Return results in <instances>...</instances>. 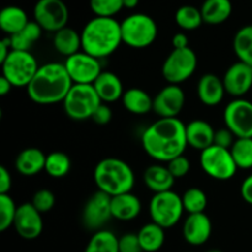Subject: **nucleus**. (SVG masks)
Wrapping results in <instances>:
<instances>
[{
  "instance_id": "nucleus-1",
  "label": "nucleus",
  "mask_w": 252,
  "mask_h": 252,
  "mask_svg": "<svg viewBox=\"0 0 252 252\" xmlns=\"http://www.w3.org/2000/svg\"><path fill=\"white\" fill-rule=\"evenodd\" d=\"M142 147L152 159L169 162L189 147L186 125L179 118H159L143 132Z\"/></svg>"
},
{
  "instance_id": "nucleus-2",
  "label": "nucleus",
  "mask_w": 252,
  "mask_h": 252,
  "mask_svg": "<svg viewBox=\"0 0 252 252\" xmlns=\"http://www.w3.org/2000/svg\"><path fill=\"white\" fill-rule=\"evenodd\" d=\"M64 63L43 64L26 88L27 95L38 105H54L63 102L73 86Z\"/></svg>"
},
{
  "instance_id": "nucleus-3",
  "label": "nucleus",
  "mask_w": 252,
  "mask_h": 252,
  "mask_svg": "<svg viewBox=\"0 0 252 252\" xmlns=\"http://www.w3.org/2000/svg\"><path fill=\"white\" fill-rule=\"evenodd\" d=\"M81 51L97 59H103L115 53L122 41L121 22L115 17L91 19L81 31Z\"/></svg>"
},
{
  "instance_id": "nucleus-4",
  "label": "nucleus",
  "mask_w": 252,
  "mask_h": 252,
  "mask_svg": "<svg viewBox=\"0 0 252 252\" xmlns=\"http://www.w3.org/2000/svg\"><path fill=\"white\" fill-rule=\"evenodd\" d=\"M94 181L98 191L115 197L132 192L135 176L130 165L125 160L118 158H105L95 166Z\"/></svg>"
},
{
  "instance_id": "nucleus-5",
  "label": "nucleus",
  "mask_w": 252,
  "mask_h": 252,
  "mask_svg": "<svg viewBox=\"0 0 252 252\" xmlns=\"http://www.w3.org/2000/svg\"><path fill=\"white\" fill-rule=\"evenodd\" d=\"M123 43L130 48L143 49L152 46L158 37V25L152 16L137 12L121 22Z\"/></svg>"
},
{
  "instance_id": "nucleus-6",
  "label": "nucleus",
  "mask_w": 252,
  "mask_h": 252,
  "mask_svg": "<svg viewBox=\"0 0 252 252\" xmlns=\"http://www.w3.org/2000/svg\"><path fill=\"white\" fill-rule=\"evenodd\" d=\"M102 103L94 85L74 84L63 101L65 115L74 121H86L93 117L96 108Z\"/></svg>"
},
{
  "instance_id": "nucleus-7",
  "label": "nucleus",
  "mask_w": 252,
  "mask_h": 252,
  "mask_svg": "<svg viewBox=\"0 0 252 252\" xmlns=\"http://www.w3.org/2000/svg\"><path fill=\"white\" fill-rule=\"evenodd\" d=\"M36 58L30 51H12L1 63L2 76L12 84L14 88H27L38 71Z\"/></svg>"
},
{
  "instance_id": "nucleus-8",
  "label": "nucleus",
  "mask_w": 252,
  "mask_h": 252,
  "mask_svg": "<svg viewBox=\"0 0 252 252\" xmlns=\"http://www.w3.org/2000/svg\"><path fill=\"white\" fill-rule=\"evenodd\" d=\"M184 212L181 196L172 189L155 193L150 199L149 214L152 221L164 229H170L176 225L181 220Z\"/></svg>"
},
{
  "instance_id": "nucleus-9",
  "label": "nucleus",
  "mask_w": 252,
  "mask_h": 252,
  "mask_svg": "<svg viewBox=\"0 0 252 252\" xmlns=\"http://www.w3.org/2000/svg\"><path fill=\"white\" fill-rule=\"evenodd\" d=\"M198 65V58L192 48L172 49L162 63V78L169 84L180 85L189 80L196 71Z\"/></svg>"
},
{
  "instance_id": "nucleus-10",
  "label": "nucleus",
  "mask_w": 252,
  "mask_h": 252,
  "mask_svg": "<svg viewBox=\"0 0 252 252\" xmlns=\"http://www.w3.org/2000/svg\"><path fill=\"white\" fill-rule=\"evenodd\" d=\"M199 164L202 170L209 177L218 181L233 179L238 171V166L234 161L230 149L220 148L214 144L201 152Z\"/></svg>"
},
{
  "instance_id": "nucleus-11",
  "label": "nucleus",
  "mask_w": 252,
  "mask_h": 252,
  "mask_svg": "<svg viewBox=\"0 0 252 252\" xmlns=\"http://www.w3.org/2000/svg\"><path fill=\"white\" fill-rule=\"evenodd\" d=\"M33 17L43 31L56 33L66 27L69 10L63 0H38L33 7Z\"/></svg>"
},
{
  "instance_id": "nucleus-12",
  "label": "nucleus",
  "mask_w": 252,
  "mask_h": 252,
  "mask_svg": "<svg viewBox=\"0 0 252 252\" xmlns=\"http://www.w3.org/2000/svg\"><path fill=\"white\" fill-rule=\"evenodd\" d=\"M225 127L236 138H252V102L245 98H235L224 110Z\"/></svg>"
},
{
  "instance_id": "nucleus-13",
  "label": "nucleus",
  "mask_w": 252,
  "mask_h": 252,
  "mask_svg": "<svg viewBox=\"0 0 252 252\" xmlns=\"http://www.w3.org/2000/svg\"><path fill=\"white\" fill-rule=\"evenodd\" d=\"M64 65L73 84L93 85L98 75L103 71L100 59L90 56L84 51L68 57L64 62Z\"/></svg>"
},
{
  "instance_id": "nucleus-14",
  "label": "nucleus",
  "mask_w": 252,
  "mask_h": 252,
  "mask_svg": "<svg viewBox=\"0 0 252 252\" xmlns=\"http://www.w3.org/2000/svg\"><path fill=\"white\" fill-rule=\"evenodd\" d=\"M111 198L112 197L97 189L86 201L81 216L83 224L86 229L93 231L101 230L108 223V220L112 219Z\"/></svg>"
},
{
  "instance_id": "nucleus-15",
  "label": "nucleus",
  "mask_w": 252,
  "mask_h": 252,
  "mask_svg": "<svg viewBox=\"0 0 252 252\" xmlns=\"http://www.w3.org/2000/svg\"><path fill=\"white\" fill-rule=\"evenodd\" d=\"M186 103V95L179 85L169 84L153 98V111L160 118H177Z\"/></svg>"
},
{
  "instance_id": "nucleus-16",
  "label": "nucleus",
  "mask_w": 252,
  "mask_h": 252,
  "mask_svg": "<svg viewBox=\"0 0 252 252\" xmlns=\"http://www.w3.org/2000/svg\"><path fill=\"white\" fill-rule=\"evenodd\" d=\"M32 203H22L17 207L14 220V229L20 238L25 240H34L43 231V219Z\"/></svg>"
},
{
  "instance_id": "nucleus-17",
  "label": "nucleus",
  "mask_w": 252,
  "mask_h": 252,
  "mask_svg": "<svg viewBox=\"0 0 252 252\" xmlns=\"http://www.w3.org/2000/svg\"><path fill=\"white\" fill-rule=\"evenodd\" d=\"M226 94L241 98L252 88V66L243 62H236L226 69L223 76Z\"/></svg>"
},
{
  "instance_id": "nucleus-18",
  "label": "nucleus",
  "mask_w": 252,
  "mask_h": 252,
  "mask_svg": "<svg viewBox=\"0 0 252 252\" xmlns=\"http://www.w3.org/2000/svg\"><path fill=\"white\" fill-rule=\"evenodd\" d=\"M212 235V221L206 213L189 214L182 225V236L192 246H202Z\"/></svg>"
},
{
  "instance_id": "nucleus-19",
  "label": "nucleus",
  "mask_w": 252,
  "mask_h": 252,
  "mask_svg": "<svg viewBox=\"0 0 252 252\" xmlns=\"http://www.w3.org/2000/svg\"><path fill=\"white\" fill-rule=\"evenodd\" d=\"M223 79L216 74H204L201 76L197 84V95L203 105L213 107L219 105L225 96Z\"/></svg>"
},
{
  "instance_id": "nucleus-20",
  "label": "nucleus",
  "mask_w": 252,
  "mask_h": 252,
  "mask_svg": "<svg viewBox=\"0 0 252 252\" xmlns=\"http://www.w3.org/2000/svg\"><path fill=\"white\" fill-rule=\"evenodd\" d=\"M216 130L207 121L193 120L186 125L187 144L192 149L203 152L214 144Z\"/></svg>"
},
{
  "instance_id": "nucleus-21",
  "label": "nucleus",
  "mask_w": 252,
  "mask_h": 252,
  "mask_svg": "<svg viewBox=\"0 0 252 252\" xmlns=\"http://www.w3.org/2000/svg\"><path fill=\"white\" fill-rule=\"evenodd\" d=\"M112 218L122 221H129L139 217L142 212V202L132 192L118 194L111 198Z\"/></svg>"
},
{
  "instance_id": "nucleus-22",
  "label": "nucleus",
  "mask_w": 252,
  "mask_h": 252,
  "mask_svg": "<svg viewBox=\"0 0 252 252\" xmlns=\"http://www.w3.org/2000/svg\"><path fill=\"white\" fill-rule=\"evenodd\" d=\"M93 85L103 103L116 102L120 98L122 100V96L125 94L120 76L116 75L112 71H102Z\"/></svg>"
},
{
  "instance_id": "nucleus-23",
  "label": "nucleus",
  "mask_w": 252,
  "mask_h": 252,
  "mask_svg": "<svg viewBox=\"0 0 252 252\" xmlns=\"http://www.w3.org/2000/svg\"><path fill=\"white\" fill-rule=\"evenodd\" d=\"M47 155L38 148H26L19 153L15 160V169L22 176H34L43 171Z\"/></svg>"
},
{
  "instance_id": "nucleus-24",
  "label": "nucleus",
  "mask_w": 252,
  "mask_h": 252,
  "mask_svg": "<svg viewBox=\"0 0 252 252\" xmlns=\"http://www.w3.org/2000/svg\"><path fill=\"white\" fill-rule=\"evenodd\" d=\"M175 177L167 169V166L160 164L150 165L143 174V181L145 186L154 193L171 191L175 184Z\"/></svg>"
},
{
  "instance_id": "nucleus-25",
  "label": "nucleus",
  "mask_w": 252,
  "mask_h": 252,
  "mask_svg": "<svg viewBox=\"0 0 252 252\" xmlns=\"http://www.w3.org/2000/svg\"><path fill=\"white\" fill-rule=\"evenodd\" d=\"M201 12L203 22L208 25H220L231 16L233 4L230 0H204Z\"/></svg>"
},
{
  "instance_id": "nucleus-26",
  "label": "nucleus",
  "mask_w": 252,
  "mask_h": 252,
  "mask_svg": "<svg viewBox=\"0 0 252 252\" xmlns=\"http://www.w3.org/2000/svg\"><path fill=\"white\" fill-rule=\"evenodd\" d=\"M122 103L126 110L133 115H147L153 111V97L139 88H130L125 91Z\"/></svg>"
},
{
  "instance_id": "nucleus-27",
  "label": "nucleus",
  "mask_w": 252,
  "mask_h": 252,
  "mask_svg": "<svg viewBox=\"0 0 252 252\" xmlns=\"http://www.w3.org/2000/svg\"><path fill=\"white\" fill-rule=\"evenodd\" d=\"M29 22L30 20L27 14L24 9L19 6L10 5V6L4 7L0 12V29L9 36L19 33L26 27Z\"/></svg>"
},
{
  "instance_id": "nucleus-28",
  "label": "nucleus",
  "mask_w": 252,
  "mask_h": 252,
  "mask_svg": "<svg viewBox=\"0 0 252 252\" xmlns=\"http://www.w3.org/2000/svg\"><path fill=\"white\" fill-rule=\"evenodd\" d=\"M53 46L59 54L68 58V57L80 52L81 34L71 27H64L54 33Z\"/></svg>"
},
{
  "instance_id": "nucleus-29",
  "label": "nucleus",
  "mask_w": 252,
  "mask_h": 252,
  "mask_svg": "<svg viewBox=\"0 0 252 252\" xmlns=\"http://www.w3.org/2000/svg\"><path fill=\"white\" fill-rule=\"evenodd\" d=\"M137 234L143 252H157L164 246L165 229L154 221L144 224Z\"/></svg>"
},
{
  "instance_id": "nucleus-30",
  "label": "nucleus",
  "mask_w": 252,
  "mask_h": 252,
  "mask_svg": "<svg viewBox=\"0 0 252 252\" xmlns=\"http://www.w3.org/2000/svg\"><path fill=\"white\" fill-rule=\"evenodd\" d=\"M42 27L36 21H30L22 31L10 37L12 51H30L32 44L39 39L42 34Z\"/></svg>"
},
{
  "instance_id": "nucleus-31",
  "label": "nucleus",
  "mask_w": 252,
  "mask_h": 252,
  "mask_svg": "<svg viewBox=\"0 0 252 252\" xmlns=\"http://www.w3.org/2000/svg\"><path fill=\"white\" fill-rule=\"evenodd\" d=\"M233 48L239 61L252 66V25H246L236 32Z\"/></svg>"
},
{
  "instance_id": "nucleus-32",
  "label": "nucleus",
  "mask_w": 252,
  "mask_h": 252,
  "mask_svg": "<svg viewBox=\"0 0 252 252\" xmlns=\"http://www.w3.org/2000/svg\"><path fill=\"white\" fill-rule=\"evenodd\" d=\"M84 252H120L117 235L106 229L95 231Z\"/></svg>"
},
{
  "instance_id": "nucleus-33",
  "label": "nucleus",
  "mask_w": 252,
  "mask_h": 252,
  "mask_svg": "<svg viewBox=\"0 0 252 252\" xmlns=\"http://www.w3.org/2000/svg\"><path fill=\"white\" fill-rule=\"evenodd\" d=\"M71 167L70 158L62 152H53L47 155L44 171L53 179H62L69 174Z\"/></svg>"
},
{
  "instance_id": "nucleus-34",
  "label": "nucleus",
  "mask_w": 252,
  "mask_h": 252,
  "mask_svg": "<svg viewBox=\"0 0 252 252\" xmlns=\"http://www.w3.org/2000/svg\"><path fill=\"white\" fill-rule=\"evenodd\" d=\"M175 21L177 26L181 27L185 31H193L201 27L203 24V17H202L201 9H197L192 5H184L179 7L175 14Z\"/></svg>"
},
{
  "instance_id": "nucleus-35",
  "label": "nucleus",
  "mask_w": 252,
  "mask_h": 252,
  "mask_svg": "<svg viewBox=\"0 0 252 252\" xmlns=\"http://www.w3.org/2000/svg\"><path fill=\"white\" fill-rule=\"evenodd\" d=\"M230 152L238 169H252V138H236Z\"/></svg>"
},
{
  "instance_id": "nucleus-36",
  "label": "nucleus",
  "mask_w": 252,
  "mask_h": 252,
  "mask_svg": "<svg viewBox=\"0 0 252 252\" xmlns=\"http://www.w3.org/2000/svg\"><path fill=\"white\" fill-rule=\"evenodd\" d=\"M181 198L185 212H187L189 214L204 213L207 204H208L207 194L204 193L203 189H198V187H191V189H186Z\"/></svg>"
},
{
  "instance_id": "nucleus-37",
  "label": "nucleus",
  "mask_w": 252,
  "mask_h": 252,
  "mask_svg": "<svg viewBox=\"0 0 252 252\" xmlns=\"http://www.w3.org/2000/svg\"><path fill=\"white\" fill-rule=\"evenodd\" d=\"M17 207L9 194H0V231H6L14 225Z\"/></svg>"
},
{
  "instance_id": "nucleus-38",
  "label": "nucleus",
  "mask_w": 252,
  "mask_h": 252,
  "mask_svg": "<svg viewBox=\"0 0 252 252\" xmlns=\"http://www.w3.org/2000/svg\"><path fill=\"white\" fill-rule=\"evenodd\" d=\"M123 7V0H90L91 11L97 17H115Z\"/></svg>"
},
{
  "instance_id": "nucleus-39",
  "label": "nucleus",
  "mask_w": 252,
  "mask_h": 252,
  "mask_svg": "<svg viewBox=\"0 0 252 252\" xmlns=\"http://www.w3.org/2000/svg\"><path fill=\"white\" fill-rule=\"evenodd\" d=\"M31 203L33 204V207L39 213H47L56 204V197H54L53 192L49 191V189H39L33 194Z\"/></svg>"
},
{
  "instance_id": "nucleus-40",
  "label": "nucleus",
  "mask_w": 252,
  "mask_h": 252,
  "mask_svg": "<svg viewBox=\"0 0 252 252\" xmlns=\"http://www.w3.org/2000/svg\"><path fill=\"white\" fill-rule=\"evenodd\" d=\"M166 164L167 169L170 170V172H171L175 179H182L191 170V162H189V160L185 155H180V157L170 160Z\"/></svg>"
},
{
  "instance_id": "nucleus-41",
  "label": "nucleus",
  "mask_w": 252,
  "mask_h": 252,
  "mask_svg": "<svg viewBox=\"0 0 252 252\" xmlns=\"http://www.w3.org/2000/svg\"><path fill=\"white\" fill-rule=\"evenodd\" d=\"M118 249L120 252H143L138 234L134 233L123 234L118 238Z\"/></svg>"
},
{
  "instance_id": "nucleus-42",
  "label": "nucleus",
  "mask_w": 252,
  "mask_h": 252,
  "mask_svg": "<svg viewBox=\"0 0 252 252\" xmlns=\"http://www.w3.org/2000/svg\"><path fill=\"white\" fill-rule=\"evenodd\" d=\"M235 140L236 137L233 134V132L229 128L225 127L216 130V134H214V145L225 148V149H230L234 143H235Z\"/></svg>"
},
{
  "instance_id": "nucleus-43",
  "label": "nucleus",
  "mask_w": 252,
  "mask_h": 252,
  "mask_svg": "<svg viewBox=\"0 0 252 252\" xmlns=\"http://www.w3.org/2000/svg\"><path fill=\"white\" fill-rule=\"evenodd\" d=\"M91 120H93L96 125H107V123H110L111 120H112V110H111L106 103L102 102L97 108H96Z\"/></svg>"
},
{
  "instance_id": "nucleus-44",
  "label": "nucleus",
  "mask_w": 252,
  "mask_h": 252,
  "mask_svg": "<svg viewBox=\"0 0 252 252\" xmlns=\"http://www.w3.org/2000/svg\"><path fill=\"white\" fill-rule=\"evenodd\" d=\"M12 180L9 170L5 166H0V194H9L11 189Z\"/></svg>"
},
{
  "instance_id": "nucleus-45",
  "label": "nucleus",
  "mask_w": 252,
  "mask_h": 252,
  "mask_svg": "<svg viewBox=\"0 0 252 252\" xmlns=\"http://www.w3.org/2000/svg\"><path fill=\"white\" fill-rule=\"evenodd\" d=\"M240 194L241 198L246 202V203L252 206V174L249 175L245 180L243 181L240 187Z\"/></svg>"
},
{
  "instance_id": "nucleus-46",
  "label": "nucleus",
  "mask_w": 252,
  "mask_h": 252,
  "mask_svg": "<svg viewBox=\"0 0 252 252\" xmlns=\"http://www.w3.org/2000/svg\"><path fill=\"white\" fill-rule=\"evenodd\" d=\"M172 47H174V49L187 48L189 47V37H187V34L182 33V32L174 34V37H172Z\"/></svg>"
},
{
  "instance_id": "nucleus-47",
  "label": "nucleus",
  "mask_w": 252,
  "mask_h": 252,
  "mask_svg": "<svg viewBox=\"0 0 252 252\" xmlns=\"http://www.w3.org/2000/svg\"><path fill=\"white\" fill-rule=\"evenodd\" d=\"M12 88H14V86H12V84L10 83V81L7 80L5 76L1 75V78H0V95L6 96L7 94L11 91Z\"/></svg>"
},
{
  "instance_id": "nucleus-48",
  "label": "nucleus",
  "mask_w": 252,
  "mask_h": 252,
  "mask_svg": "<svg viewBox=\"0 0 252 252\" xmlns=\"http://www.w3.org/2000/svg\"><path fill=\"white\" fill-rule=\"evenodd\" d=\"M139 4V0H123V6L127 9H134Z\"/></svg>"
},
{
  "instance_id": "nucleus-49",
  "label": "nucleus",
  "mask_w": 252,
  "mask_h": 252,
  "mask_svg": "<svg viewBox=\"0 0 252 252\" xmlns=\"http://www.w3.org/2000/svg\"><path fill=\"white\" fill-rule=\"evenodd\" d=\"M207 252H223V251L218 250V249H212V250H208Z\"/></svg>"
}]
</instances>
